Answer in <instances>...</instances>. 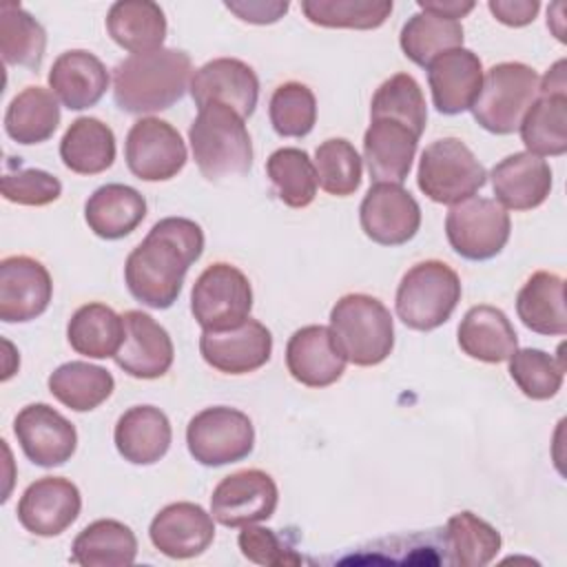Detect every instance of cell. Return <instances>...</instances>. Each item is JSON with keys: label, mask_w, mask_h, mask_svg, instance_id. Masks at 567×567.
<instances>
[{"label": "cell", "mask_w": 567, "mask_h": 567, "mask_svg": "<svg viewBox=\"0 0 567 567\" xmlns=\"http://www.w3.org/2000/svg\"><path fill=\"white\" fill-rule=\"evenodd\" d=\"M538 73L523 62H501L483 73L472 115L485 131L509 135L518 128L525 111L538 95Z\"/></svg>", "instance_id": "cell-6"}, {"label": "cell", "mask_w": 567, "mask_h": 567, "mask_svg": "<svg viewBox=\"0 0 567 567\" xmlns=\"http://www.w3.org/2000/svg\"><path fill=\"white\" fill-rule=\"evenodd\" d=\"M60 124V104L53 91L42 86H27L7 106L4 131L24 146L47 142Z\"/></svg>", "instance_id": "cell-33"}, {"label": "cell", "mask_w": 567, "mask_h": 567, "mask_svg": "<svg viewBox=\"0 0 567 567\" xmlns=\"http://www.w3.org/2000/svg\"><path fill=\"white\" fill-rule=\"evenodd\" d=\"M443 540L450 554L447 563L461 567H483L492 563L501 549V534L496 527L472 512L450 516L443 529Z\"/></svg>", "instance_id": "cell-38"}, {"label": "cell", "mask_w": 567, "mask_h": 567, "mask_svg": "<svg viewBox=\"0 0 567 567\" xmlns=\"http://www.w3.org/2000/svg\"><path fill=\"white\" fill-rule=\"evenodd\" d=\"M379 117L396 120L412 128L419 137L423 135L427 106L419 82L410 73H394L377 89L370 104V120Z\"/></svg>", "instance_id": "cell-41"}, {"label": "cell", "mask_w": 567, "mask_h": 567, "mask_svg": "<svg viewBox=\"0 0 567 567\" xmlns=\"http://www.w3.org/2000/svg\"><path fill=\"white\" fill-rule=\"evenodd\" d=\"M66 339L78 354L89 359L115 357L124 339V319L104 303H84L69 319Z\"/></svg>", "instance_id": "cell-34"}, {"label": "cell", "mask_w": 567, "mask_h": 567, "mask_svg": "<svg viewBox=\"0 0 567 567\" xmlns=\"http://www.w3.org/2000/svg\"><path fill=\"white\" fill-rule=\"evenodd\" d=\"M507 361L509 377L525 396L547 401L558 394L565 377V361H556L538 348H516Z\"/></svg>", "instance_id": "cell-44"}, {"label": "cell", "mask_w": 567, "mask_h": 567, "mask_svg": "<svg viewBox=\"0 0 567 567\" xmlns=\"http://www.w3.org/2000/svg\"><path fill=\"white\" fill-rule=\"evenodd\" d=\"M148 536L153 547L175 560L204 554L215 538L213 516L197 503L179 501L162 507L151 520Z\"/></svg>", "instance_id": "cell-20"}, {"label": "cell", "mask_w": 567, "mask_h": 567, "mask_svg": "<svg viewBox=\"0 0 567 567\" xmlns=\"http://www.w3.org/2000/svg\"><path fill=\"white\" fill-rule=\"evenodd\" d=\"M315 171L317 182L326 193L334 197H348L361 186L363 164L357 148L348 140L332 137L317 146Z\"/></svg>", "instance_id": "cell-43"}, {"label": "cell", "mask_w": 567, "mask_h": 567, "mask_svg": "<svg viewBox=\"0 0 567 567\" xmlns=\"http://www.w3.org/2000/svg\"><path fill=\"white\" fill-rule=\"evenodd\" d=\"M124 159L137 179L166 182L186 166L188 153L173 124L159 117H142L126 135Z\"/></svg>", "instance_id": "cell-11"}, {"label": "cell", "mask_w": 567, "mask_h": 567, "mask_svg": "<svg viewBox=\"0 0 567 567\" xmlns=\"http://www.w3.org/2000/svg\"><path fill=\"white\" fill-rule=\"evenodd\" d=\"M53 295L49 270L33 257L13 255L0 261V319L24 323L40 317Z\"/></svg>", "instance_id": "cell-16"}, {"label": "cell", "mask_w": 567, "mask_h": 567, "mask_svg": "<svg viewBox=\"0 0 567 567\" xmlns=\"http://www.w3.org/2000/svg\"><path fill=\"white\" fill-rule=\"evenodd\" d=\"M144 217V195L126 184H104L95 188L84 204V219L89 228L109 241L131 235Z\"/></svg>", "instance_id": "cell-28"}, {"label": "cell", "mask_w": 567, "mask_h": 567, "mask_svg": "<svg viewBox=\"0 0 567 567\" xmlns=\"http://www.w3.org/2000/svg\"><path fill=\"white\" fill-rule=\"evenodd\" d=\"M199 352L217 372L248 374L268 363L272 354V334L261 321L248 317L241 326L230 330H204L199 337Z\"/></svg>", "instance_id": "cell-17"}, {"label": "cell", "mask_w": 567, "mask_h": 567, "mask_svg": "<svg viewBox=\"0 0 567 567\" xmlns=\"http://www.w3.org/2000/svg\"><path fill=\"white\" fill-rule=\"evenodd\" d=\"M279 501V489L270 474L261 470H239L217 483L210 496V514L224 527H244L268 520Z\"/></svg>", "instance_id": "cell-12"}, {"label": "cell", "mask_w": 567, "mask_h": 567, "mask_svg": "<svg viewBox=\"0 0 567 567\" xmlns=\"http://www.w3.org/2000/svg\"><path fill=\"white\" fill-rule=\"evenodd\" d=\"M193 62L186 51L135 53L113 69V97L126 113H157L179 102L190 86Z\"/></svg>", "instance_id": "cell-2"}, {"label": "cell", "mask_w": 567, "mask_h": 567, "mask_svg": "<svg viewBox=\"0 0 567 567\" xmlns=\"http://www.w3.org/2000/svg\"><path fill=\"white\" fill-rule=\"evenodd\" d=\"M252 308L248 277L230 264L208 266L193 284L190 312L202 330L219 332L241 326Z\"/></svg>", "instance_id": "cell-8"}, {"label": "cell", "mask_w": 567, "mask_h": 567, "mask_svg": "<svg viewBox=\"0 0 567 567\" xmlns=\"http://www.w3.org/2000/svg\"><path fill=\"white\" fill-rule=\"evenodd\" d=\"M204 252V233L199 224L186 217H164L128 252L124 281L128 292L148 308H171L188 268Z\"/></svg>", "instance_id": "cell-1"}, {"label": "cell", "mask_w": 567, "mask_h": 567, "mask_svg": "<svg viewBox=\"0 0 567 567\" xmlns=\"http://www.w3.org/2000/svg\"><path fill=\"white\" fill-rule=\"evenodd\" d=\"M193 159L208 182L246 175L252 166V142L244 117L221 104L208 102L188 128Z\"/></svg>", "instance_id": "cell-3"}, {"label": "cell", "mask_w": 567, "mask_h": 567, "mask_svg": "<svg viewBox=\"0 0 567 567\" xmlns=\"http://www.w3.org/2000/svg\"><path fill=\"white\" fill-rule=\"evenodd\" d=\"M487 182L485 166L458 137H443L425 146L419 159L416 184L436 204H458L474 197Z\"/></svg>", "instance_id": "cell-7"}, {"label": "cell", "mask_w": 567, "mask_h": 567, "mask_svg": "<svg viewBox=\"0 0 567 567\" xmlns=\"http://www.w3.org/2000/svg\"><path fill=\"white\" fill-rule=\"evenodd\" d=\"M489 179L496 202L509 210L538 208L551 190L549 164L527 151L512 153L501 159L492 168Z\"/></svg>", "instance_id": "cell-24"}, {"label": "cell", "mask_w": 567, "mask_h": 567, "mask_svg": "<svg viewBox=\"0 0 567 567\" xmlns=\"http://www.w3.org/2000/svg\"><path fill=\"white\" fill-rule=\"evenodd\" d=\"M487 9L492 16L507 27H525L534 22L540 2L538 0H489Z\"/></svg>", "instance_id": "cell-49"}, {"label": "cell", "mask_w": 567, "mask_h": 567, "mask_svg": "<svg viewBox=\"0 0 567 567\" xmlns=\"http://www.w3.org/2000/svg\"><path fill=\"white\" fill-rule=\"evenodd\" d=\"M122 319L124 339L113 357L115 363L135 379L164 377L175 359V348L166 328L142 310H126Z\"/></svg>", "instance_id": "cell-18"}, {"label": "cell", "mask_w": 567, "mask_h": 567, "mask_svg": "<svg viewBox=\"0 0 567 567\" xmlns=\"http://www.w3.org/2000/svg\"><path fill=\"white\" fill-rule=\"evenodd\" d=\"M168 416L155 405H133L115 423L113 441L120 456L133 465H153L171 447Z\"/></svg>", "instance_id": "cell-26"}, {"label": "cell", "mask_w": 567, "mask_h": 567, "mask_svg": "<svg viewBox=\"0 0 567 567\" xmlns=\"http://www.w3.org/2000/svg\"><path fill=\"white\" fill-rule=\"evenodd\" d=\"M106 31L124 51L148 53L162 49L166 38V18L157 2L120 0L106 13Z\"/></svg>", "instance_id": "cell-29"}, {"label": "cell", "mask_w": 567, "mask_h": 567, "mask_svg": "<svg viewBox=\"0 0 567 567\" xmlns=\"http://www.w3.org/2000/svg\"><path fill=\"white\" fill-rule=\"evenodd\" d=\"M416 4L421 11H427L432 16L447 18V20L465 18L474 9L472 0H419Z\"/></svg>", "instance_id": "cell-50"}, {"label": "cell", "mask_w": 567, "mask_h": 567, "mask_svg": "<svg viewBox=\"0 0 567 567\" xmlns=\"http://www.w3.org/2000/svg\"><path fill=\"white\" fill-rule=\"evenodd\" d=\"M427 84L434 109L443 115H458L472 109L481 91L483 62L470 49H450L427 64Z\"/></svg>", "instance_id": "cell-22"}, {"label": "cell", "mask_w": 567, "mask_h": 567, "mask_svg": "<svg viewBox=\"0 0 567 567\" xmlns=\"http://www.w3.org/2000/svg\"><path fill=\"white\" fill-rule=\"evenodd\" d=\"M47 49L44 27L20 7V2H0V53L4 64L38 71Z\"/></svg>", "instance_id": "cell-37"}, {"label": "cell", "mask_w": 567, "mask_h": 567, "mask_svg": "<svg viewBox=\"0 0 567 567\" xmlns=\"http://www.w3.org/2000/svg\"><path fill=\"white\" fill-rule=\"evenodd\" d=\"M461 292V279L447 264L439 259L414 264L396 288V315L408 328L430 332L452 317Z\"/></svg>", "instance_id": "cell-5"}, {"label": "cell", "mask_w": 567, "mask_h": 567, "mask_svg": "<svg viewBox=\"0 0 567 567\" xmlns=\"http://www.w3.org/2000/svg\"><path fill=\"white\" fill-rule=\"evenodd\" d=\"M239 549L244 554V558H248L255 565H264V567H286V565H299L301 556L281 538L277 536L275 529L268 527H257L252 525H244V529L239 532Z\"/></svg>", "instance_id": "cell-47"}, {"label": "cell", "mask_w": 567, "mask_h": 567, "mask_svg": "<svg viewBox=\"0 0 567 567\" xmlns=\"http://www.w3.org/2000/svg\"><path fill=\"white\" fill-rule=\"evenodd\" d=\"M137 556L133 529L113 518L86 525L71 545V563L82 567H128Z\"/></svg>", "instance_id": "cell-31"}, {"label": "cell", "mask_w": 567, "mask_h": 567, "mask_svg": "<svg viewBox=\"0 0 567 567\" xmlns=\"http://www.w3.org/2000/svg\"><path fill=\"white\" fill-rule=\"evenodd\" d=\"M49 392L73 412H89L102 405L115 388L113 374L86 361H69L49 374Z\"/></svg>", "instance_id": "cell-36"}, {"label": "cell", "mask_w": 567, "mask_h": 567, "mask_svg": "<svg viewBox=\"0 0 567 567\" xmlns=\"http://www.w3.org/2000/svg\"><path fill=\"white\" fill-rule=\"evenodd\" d=\"M520 140L532 155H565L567 151V93H538L525 111Z\"/></svg>", "instance_id": "cell-35"}, {"label": "cell", "mask_w": 567, "mask_h": 567, "mask_svg": "<svg viewBox=\"0 0 567 567\" xmlns=\"http://www.w3.org/2000/svg\"><path fill=\"white\" fill-rule=\"evenodd\" d=\"M188 89L197 109L208 102H221L235 109L244 120L255 113L259 100L257 73L237 58H215L206 62L193 73Z\"/></svg>", "instance_id": "cell-19"}, {"label": "cell", "mask_w": 567, "mask_h": 567, "mask_svg": "<svg viewBox=\"0 0 567 567\" xmlns=\"http://www.w3.org/2000/svg\"><path fill=\"white\" fill-rule=\"evenodd\" d=\"M361 230L381 246L408 244L421 226V206L401 184H372L359 206Z\"/></svg>", "instance_id": "cell-13"}, {"label": "cell", "mask_w": 567, "mask_h": 567, "mask_svg": "<svg viewBox=\"0 0 567 567\" xmlns=\"http://www.w3.org/2000/svg\"><path fill=\"white\" fill-rule=\"evenodd\" d=\"M24 456L40 467L64 465L78 447L75 425L47 403L24 405L13 421Z\"/></svg>", "instance_id": "cell-14"}, {"label": "cell", "mask_w": 567, "mask_h": 567, "mask_svg": "<svg viewBox=\"0 0 567 567\" xmlns=\"http://www.w3.org/2000/svg\"><path fill=\"white\" fill-rule=\"evenodd\" d=\"M346 363L328 326H303L286 343L288 372L301 385L328 388L341 379Z\"/></svg>", "instance_id": "cell-21"}, {"label": "cell", "mask_w": 567, "mask_h": 567, "mask_svg": "<svg viewBox=\"0 0 567 567\" xmlns=\"http://www.w3.org/2000/svg\"><path fill=\"white\" fill-rule=\"evenodd\" d=\"M82 509V496L75 483L62 476H42L31 483L18 501L20 525L42 538L69 529Z\"/></svg>", "instance_id": "cell-15"}, {"label": "cell", "mask_w": 567, "mask_h": 567, "mask_svg": "<svg viewBox=\"0 0 567 567\" xmlns=\"http://www.w3.org/2000/svg\"><path fill=\"white\" fill-rule=\"evenodd\" d=\"M190 456L206 467H221L246 458L255 447V427L248 414L228 405L197 412L186 427Z\"/></svg>", "instance_id": "cell-9"}, {"label": "cell", "mask_w": 567, "mask_h": 567, "mask_svg": "<svg viewBox=\"0 0 567 567\" xmlns=\"http://www.w3.org/2000/svg\"><path fill=\"white\" fill-rule=\"evenodd\" d=\"M419 135L388 117L372 120L363 135V159L374 184H403L410 175Z\"/></svg>", "instance_id": "cell-23"}, {"label": "cell", "mask_w": 567, "mask_h": 567, "mask_svg": "<svg viewBox=\"0 0 567 567\" xmlns=\"http://www.w3.org/2000/svg\"><path fill=\"white\" fill-rule=\"evenodd\" d=\"M270 124L281 137H303L317 122V97L301 82H284L268 104Z\"/></svg>", "instance_id": "cell-45"}, {"label": "cell", "mask_w": 567, "mask_h": 567, "mask_svg": "<svg viewBox=\"0 0 567 567\" xmlns=\"http://www.w3.org/2000/svg\"><path fill=\"white\" fill-rule=\"evenodd\" d=\"M458 348L483 363H503L518 348V337L501 308L472 306L458 323Z\"/></svg>", "instance_id": "cell-27"}, {"label": "cell", "mask_w": 567, "mask_h": 567, "mask_svg": "<svg viewBox=\"0 0 567 567\" xmlns=\"http://www.w3.org/2000/svg\"><path fill=\"white\" fill-rule=\"evenodd\" d=\"M0 188L7 202L20 206H47L62 195L60 179L42 168H18L13 173H4Z\"/></svg>", "instance_id": "cell-46"}, {"label": "cell", "mask_w": 567, "mask_h": 567, "mask_svg": "<svg viewBox=\"0 0 567 567\" xmlns=\"http://www.w3.org/2000/svg\"><path fill=\"white\" fill-rule=\"evenodd\" d=\"M62 164L78 175H97L115 162V135L97 117H78L60 140Z\"/></svg>", "instance_id": "cell-32"}, {"label": "cell", "mask_w": 567, "mask_h": 567, "mask_svg": "<svg viewBox=\"0 0 567 567\" xmlns=\"http://www.w3.org/2000/svg\"><path fill=\"white\" fill-rule=\"evenodd\" d=\"M567 80H565V60H558L545 78L538 82V93H565Z\"/></svg>", "instance_id": "cell-51"}, {"label": "cell", "mask_w": 567, "mask_h": 567, "mask_svg": "<svg viewBox=\"0 0 567 567\" xmlns=\"http://www.w3.org/2000/svg\"><path fill=\"white\" fill-rule=\"evenodd\" d=\"M224 7L228 11H233L239 20L244 22H252V24H272L277 22L286 11H288V2L286 0H230L224 2Z\"/></svg>", "instance_id": "cell-48"}, {"label": "cell", "mask_w": 567, "mask_h": 567, "mask_svg": "<svg viewBox=\"0 0 567 567\" xmlns=\"http://www.w3.org/2000/svg\"><path fill=\"white\" fill-rule=\"evenodd\" d=\"M343 357L361 368L379 365L394 348L390 310L372 295H343L330 310V326Z\"/></svg>", "instance_id": "cell-4"}, {"label": "cell", "mask_w": 567, "mask_h": 567, "mask_svg": "<svg viewBox=\"0 0 567 567\" xmlns=\"http://www.w3.org/2000/svg\"><path fill=\"white\" fill-rule=\"evenodd\" d=\"M266 173L279 195L290 208H306L317 195V171L310 155L301 148H277L266 159Z\"/></svg>", "instance_id": "cell-40"}, {"label": "cell", "mask_w": 567, "mask_h": 567, "mask_svg": "<svg viewBox=\"0 0 567 567\" xmlns=\"http://www.w3.org/2000/svg\"><path fill=\"white\" fill-rule=\"evenodd\" d=\"M399 44L408 60L427 69V64L441 53L463 47V27L458 20L419 11L403 24Z\"/></svg>", "instance_id": "cell-39"}, {"label": "cell", "mask_w": 567, "mask_h": 567, "mask_svg": "<svg viewBox=\"0 0 567 567\" xmlns=\"http://www.w3.org/2000/svg\"><path fill=\"white\" fill-rule=\"evenodd\" d=\"M509 233V213L489 197L463 199L445 217V235L452 250L470 261L496 257L505 248Z\"/></svg>", "instance_id": "cell-10"}, {"label": "cell", "mask_w": 567, "mask_h": 567, "mask_svg": "<svg viewBox=\"0 0 567 567\" xmlns=\"http://www.w3.org/2000/svg\"><path fill=\"white\" fill-rule=\"evenodd\" d=\"M49 86L69 111H84L106 93L109 71L91 51L71 49L55 58L49 71Z\"/></svg>", "instance_id": "cell-25"}, {"label": "cell", "mask_w": 567, "mask_h": 567, "mask_svg": "<svg viewBox=\"0 0 567 567\" xmlns=\"http://www.w3.org/2000/svg\"><path fill=\"white\" fill-rule=\"evenodd\" d=\"M303 16L328 29H377L392 13V0H301Z\"/></svg>", "instance_id": "cell-42"}, {"label": "cell", "mask_w": 567, "mask_h": 567, "mask_svg": "<svg viewBox=\"0 0 567 567\" xmlns=\"http://www.w3.org/2000/svg\"><path fill=\"white\" fill-rule=\"evenodd\" d=\"M516 312L525 328L538 334L560 337L567 332L565 281L556 272H534L516 297Z\"/></svg>", "instance_id": "cell-30"}]
</instances>
